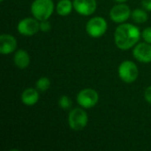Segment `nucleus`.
<instances>
[{
  "mask_svg": "<svg viewBox=\"0 0 151 151\" xmlns=\"http://www.w3.org/2000/svg\"><path fill=\"white\" fill-rule=\"evenodd\" d=\"M141 35V31L136 26L127 23L120 24L114 33L115 44L122 50H129L139 42Z\"/></svg>",
  "mask_w": 151,
  "mask_h": 151,
  "instance_id": "obj_1",
  "label": "nucleus"
},
{
  "mask_svg": "<svg viewBox=\"0 0 151 151\" xmlns=\"http://www.w3.org/2000/svg\"><path fill=\"white\" fill-rule=\"evenodd\" d=\"M52 0H35L31 4V12L34 18L39 21L49 19L54 12Z\"/></svg>",
  "mask_w": 151,
  "mask_h": 151,
  "instance_id": "obj_2",
  "label": "nucleus"
},
{
  "mask_svg": "<svg viewBox=\"0 0 151 151\" xmlns=\"http://www.w3.org/2000/svg\"><path fill=\"white\" fill-rule=\"evenodd\" d=\"M88 122V117L87 112L81 108L73 109L68 116V125L73 131L83 130Z\"/></svg>",
  "mask_w": 151,
  "mask_h": 151,
  "instance_id": "obj_3",
  "label": "nucleus"
},
{
  "mask_svg": "<svg viewBox=\"0 0 151 151\" xmlns=\"http://www.w3.org/2000/svg\"><path fill=\"white\" fill-rule=\"evenodd\" d=\"M119 78L126 83L134 82L139 75V70L137 65L130 60L123 61L118 69Z\"/></svg>",
  "mask_w": 151,
  "mask_h": 151,
  "instance_id": "obj_4",
  "label": "nucleus"
},
{
  "mask_svg": "<svg viewBox=\"0 0 151 151\" xmlns=\"http://www.w3.org/2000/svg\"><path fill=\"white\" fill-rule=\"evenodd\" d=\"M108 28L107 21L103 17H94L90 19L86 25V31L92 38L103 36Z\"/></svg>",
  "mask_w": 151,
  "mask_h": 151,
  "instance_id": "obj_5",
  "label": "nucleus"
},
{
  "mask_svg": "<svg viewBox=\"0 0 151 151\" xmlns=\"http://www.w3.org/2000/svg\"><path fill=\"white\" fill-rule=\"evenodd\" d=\"M76 101L81 108L90 109L97 104L99 95L93 88H84L78 93Z\"/></svg>",
  "mask_w": 151,
  "mask_h": 151,
  "instance_id": "obj_6",
  "label": "nucleus"
},
{
  "mask_svg": "<svg viewBox=\"0 0 151 151\" xmlns=\"http://www.w3.org/2000/svg\"><path fill=\"white\" fill-rule=\"evenodd\" d=\"M19 33L24 36H32L40 30V22L35 18H25L17 26Z\"/></svg>",
  "mask_w": 151,
  "mask_h": 151,
  "instance_id": "obj_7",
  "label": "nucleus"
},
{
  "mask_svg": "<svg viewBox=\"0 0 151 151\" xmlns=\"http://www.w3.org/2000/svg\"><path fill=\"white\" fill-rule=\"evenodd\" d=\"M131 10L128 5L119 4L113 6L110 12V18L116 23H123L131 17Z\"/></svg>",
  "mask_w": 151,
  "mask_h": 151,
  "instance_id": "obj_8",
  "label": "nucleus"
},
{
  "mask_svg": "<svg viewBox=\"0 0 151 151\" xmlns=\"http://www.w3.org/2000/svg\"><path fill=\"white\" fill-rule=\"evenodd\" d=\"M73 9L81 15L89 16L96 10V0H73Z\"/></svg>",
  "mask_w": 151,
  "mask_h": 151,
  "instance_id": "obj_9",
  "label": "nucleus"
},
{
  "mask_svg": "<svg viewBox=\"0 0 151 151\" xmlns=\"http://www.w3.org/2000/svg\"><path fill=\"white\" fill-rule=\"evenodd\" d=\"M133 56L135 59L142 63H150L151 62V45L148 42H140L135 45L133 50Z\"/></svg>",
  "mask_w": 151,
  "mask_h": 151,
  "instance_id": "obj_10",
  "label": "nucleus"
},
{
  "mask_svg": "<svg viewBox=\"0 0 151 151\" xmlns=\"http://www.w3.org/2000/svg\"><path fill=\"white\" fill-rule=\"evenodd\" d=\"M17 48L16 39L9 34H3L0 35V53L2 55H8L12 53Z\"/></svg>",
  "mask_w": 151,
  "mask_h": 151,
  "instance_id": "obj_11",
  "label": "nucleus"
},
{
  "mask_svg": "<svg viewBox=\"0 0 151 151\" xmlns=\"http://www.w3.org/2000/svg\"><path fill=\"white\" fill-rule=\"evenodd\" d=\"M39 100V93L36 88H28L21 94V102L27 106H33Z\"/></svg>",
  "mask_w": 151,
  "mask_h": 151,
  "instance_id": "obj_12",
  "label": "nucleus"
},
{
  "mask_svg": "<svg viewBox=\"0 0 151 151\" xmlns=\"http://www.w3.org/2000/svg\"><path fill=\"white\" fill-rule=\"evenodd\" d=\"M13 62L19 69H25L30 64V57L25 50H19L14 54Z\"/></svg>",
  "mask_w": 151,
  "mask_h": 151,
  "instance_id": "obj_13",
  "label": "nucleus"
},
{
  "mask_svg": "<svg viewBox=\"0 0 151 151\" xmlns=\"http://www.w3.org/2000/svg\"><path fill=\"white\" fill-rule=\"evenodd\" d=\"M73 4L71 0H60L57 4V12L60 16H67L72 12Z\"/></svg>",
  "mask_w": 151,
  "mask_h": 151,
  "instance_id": "obj_14",
  "label": "nucleus"
},
{
  "mask_svg": "<svg viewBox=\"0 0 151 151\" xmlns=\"http://www.w3.org/2000/svg\"><path fill=\"white\" fill-rule=\"evenodd\" d=\"M131 17H132V19L135 22V23H138V24H141V23H144L148 20V14L147 12L142 10V9H140V8H137L135 10H134L131 13Z\"/></svg>",
  "mask_w": 151,
  "mask_h": 151,
  "instance_id": "obj_15",
  "label": "nucleus"
},
{
  "mask_svg": "<svg viewBox=\"0 0 151 151\" xmlns=\"http://www.w3.org/2000/svg\"><path fill=\"white\" fill-rule=\"evenodd\" d=\"M50 81L47 77H41L40 79H38L35 84L36 89L41 92H44L48 90L50 88Z\"/></svg>",
  "mask_w": 151,
  "mask_h": 151,
  "instance_id": "obj_16",
  "label": "nucleus"
},
{
  "mask_svg": "<svg viewBox=\"0 0 151 151\" xmlns=\"http://www.w3.org/2000/svg\"><path fill=\"white\" fill-rule=\"evenodd\" d=\"M58 105L63 110H69L72 106V101L67 96H62L58 100Z\"/></svg>",
  "mask_w": 151,
  "mask_h": 151,
  "instance_id": "obj_17",
  "label": "nucleus"
},
{
  "mask_svg": "<svg viewBox=\"0 0 151 151\" xmlns=\"http://www.w3.org/2000/svg\"><path fill=\"white\" fill-rule=\"evenodd\" d=\"M142 36L143 38V40L151 44V27H149L147 28H145L142 33Z\"/></svg>",
  "mask_w": 151,
  "mask_h": 151,
  "instance_id": "obj_18",
  "label": "nucleus"
},
{
  "mask_svg": "<svg viewBox=\"0 0 151 151\" xmlns=\"http://www.w3.org/2000/svg\"><path fill=\"white\" fill-rule=\"evenodd\" d=\"M50 28H51V26H50V23L48 21V19L40 21V30L42 32L47 33L50 30Z\"/></svg>",
  "mask_w": 151,
  "mask_h": 151,
  "instance_id": "obj_19",
  "label": "nucleus"
},
{
  "mask_svg": "<svg viewBox=\"0 0 151 151\" xmlns=\"http://www.w3.org/2000/svg\"><path fill=\"white\" fill-rule=\"evenodd\" d=\"M144 97H145V100L151 104V86L146 88L145 93H144Z\"/></svg>",
  "mask_w": 151,
  "mask_h": 151,
  "instance_id": "obj_20",
  "label": "nucleus"
},
{
  "mask_svg": "<svg viewBox=\"0 0 151 151\" xmlns=\"http://www.w3.org/2000/svg\"><path fill=\"white\" fill-rule=\"evenodd\" d=\"M142 4L145 10L151 12V0H142Z\"/></svg>",
  "mask_w": 151,
  "mask_h": 151,
  "instance_id": "obj_21",
  "label": "nucleus"
},
{
  "mask_svg": "<svg viewBox=\"0 0 151 151\" xmlns=\"http://www.w3.org/2000/svg\"><path fill=\"white\" fill-rule=\"evenodd\" d=\"M114 1H116V2H118V3H125V2H127V0H114Z\"/></svg>",
  "mask_w": 151,
  "mask_h": 151,
  "instance_id": "obj_22",
  "label": "nucleus"
},
{
  "mask_svg": "<svg viewBox=\"0 0 151 151\" xmlns=\"http://www.w3.org/2000/svg\"><path fill=\"white\" fill-rule=\"evenodd\" d=\"M0 1H1V2H3V1H4V0H0Z\"/></svg>",
  "mask_w": 151,
  "mask_h": 151,
  "instance_id": "obj_23",
  "label": "nucleus"
}]
</instances>
